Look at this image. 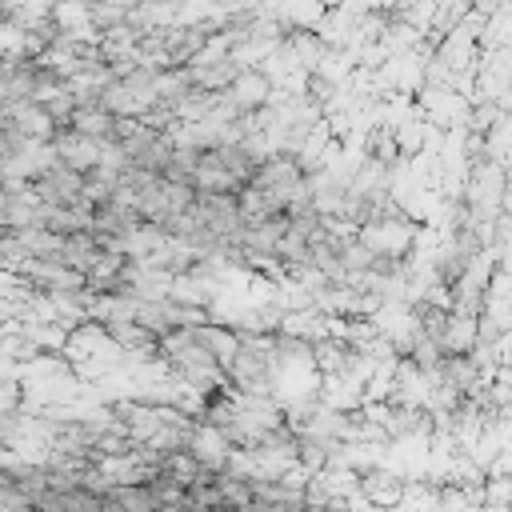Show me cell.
Here are the masks:
<instances>
[{"mask_svg":"<svg viewBox=\"0 0 512 512\" xmlns=\"http://www.w3.org/2000/svg\"><path fill=\"white\" fill-rule=\"evenodd\" d=\"M72 128H76V132H84V136H108V132L116 128V120L108 116V108H100V112L80 108V112L72 116Z\"/></svg>","mask_w":512,"mask_h":512,"instance_id":"obj_1","label":"cell"}]
</instances>
